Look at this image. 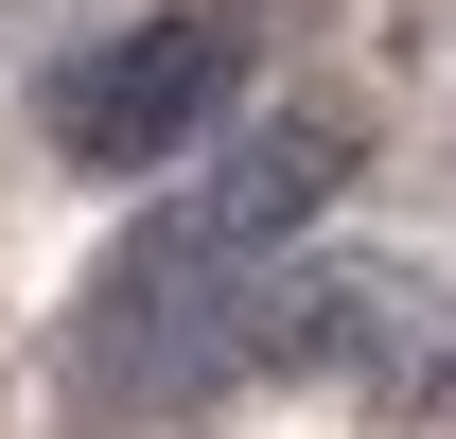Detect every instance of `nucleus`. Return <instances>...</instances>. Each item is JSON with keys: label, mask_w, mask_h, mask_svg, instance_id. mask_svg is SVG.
<instances>
[{"label": "nucleus", "mask_w": 456, "mask_h": 439, "mask_svg": "<svg viewBox=\"0 0 456 439\" xmlns=\"http://www.w3.org/2000/svg\"><path fill=\"white\" fill-rule=\"evenodd\" d=\"M334 176H351L334 123H264V141H228V159L193 176L159 228H123V264L88 281V369H106V386H193L228 334H246V281L316 228Z\"/></svg>", "instance_id": "obj_1"}, {"label": "nucleus", "mask_w": 456, "mask_h": 439, "mask_svg": "<svg viewBox=\"0 0 456 439\" xmlns=\"http://www.w3.org/2000/svg\"><path fill=\"white\" fill-rule=\"evenodd\" d=\"M228 88H246V18H123V36H88V54L53 70V159L70 176H159V159H193L228 123Z\"/></svg>", "instance_id": "obj_2"}]
</instances>
